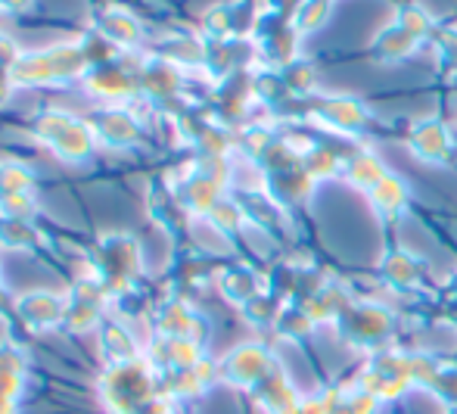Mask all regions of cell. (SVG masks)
I'll list each match as a JSON object with an SVG mask.
<instances>
[{
	"label": "cell",
	"mask_w": 457,
	"mask_h": 414,
	"mask_svg": "<svg viewBox=\"0 0 457 414\" xmlns=\"http://www.w3.org/2000/svg\"><path fill=\"white\" fill-rule=\"evenodd\" d=\"M265 374V352L255 346H243L230 355L228 361V377L240 380V384H253L255 377Z\"/></svg>",
	"instance_id": "7"
},
{
	"label": "cell",
	"mask_w": 457,
	"mask_h": 414,
	"mask_svg": "<svg viewBox=\"0 0 457 414\" xmlns=\"http://www.w3.org/2000/svg\"><path fill=\"white\" fill-rule=\"evenodd\" d=\"M91 128H94V138L106 140V144H112V147L134 144L140 134L137 122H134L128 113H119V109H106L100 119L91 122Z\"/></svg>",
	"instance_id": "4"
},
{
	"label": "cell",
	"mask_w": 457,
	"mask_h": 414,
	"mask_svg": "<svg viewBox=\"0 0 457 414\" xmlns=\"http://www.w3.org/2000/svg\"><path fill=\"white\" fill-rule=\"evenodd\" d=\"M96 321H100V308H96V306H87V302H75V300H69L66 321H62V325H66L69 331H72V334L94 331Z\"/></svg>",
	"instance_id": "8"
},
{
	"label": "cell",
	"mask_w": 457,
	"mask_h": 414,
	"mask_svg": "<svg viewBox=\"0 0 457 414\" xmlns=\"http://www.w3.org/2000/svg\"><path fill=\"white\" fill-rule=\"evenodd\" d=\"M103 31H106L112 44H134L140 38L137 22L128 19V16H121V13H109V16L103 19Z\"/></svg>",
	"instance_id": "9"
},
{
	"label": "cell",
	"mask_w": 457,
	"mask_h": 414,
	"mask_svg": "<svg viewBox=\"0 0 457 414\" xmlns=\"http://www.w3.org/2000/svg\"><path fill=\"white\" fill-rule=\"evenodd\" d=\"M103 352L112 365H128V361L137 359V346H134V336L125 325H106L103 327Z\"/></svg>",
	"instance_id": "6"
},
{
	"label": "cell",
	"mask_w": 457,
	"mask_h": 414,
	"mask_svg": "<svg viewBox=\"0 0 457 414\" xmlns=\"http://www.w3.org/2000/svg\"><path fill=\"white\" fill-rule=\"evenodd\" d=\"M87 88H91V94L103 97V100H121V97L134 94L131 75L119 66H96L91 79H87Z\"/></svg>",
	"instance_id": "5"
},
{
	"label": "cell",
	"mask_w": 457,
	"mask_h": 414,
	"mask_svg": "<svg viewBox=\"0 0 457 414\" xmlns=\"http://www.w3.org/2000/svg\"><path fill=\"white\" fill-rule=\"evenodd\" d=\"M324 16H327V0H312V4L302 10L299 25L302 29H314V25H320V19Z\"/></svg>",
	"instance_id": "11"
},
{
	"label": "cell",
	"mask_w": 457,
	"mask_h": 414,
	"mask_svg": "<svg viewBox=\"0 0 457 414\" xmlns=\"http://www.w3.org/2000/svg\"><path fill=\"white\" fill-rule=\"evenodd\" d=\"M417 150L427 153V156H442L445 153V134L436 125H423L417 134Z\"/></svg>",
	"instance_id": "10"
},
{
	"label": "cell",
	"mask_w": 457,
	"mask_h": 414,
	"mask_svg": "<svg viewBox=\"0 0 457 414\" xmlns=\"http://www.w3.org/2000/svg\"><path fill=\"white\" fill-rule=\"evenodd\" d=\"M37 138L69 163H81L94 150V128L66 113H47L37 122Z\"/></svg>",
	"instance_id": "2"
},
{
	"label": "cell",
	"mask_w": 457,
	"mask_h": 414,
	"mask_svg": "<svg viewBox=\"0 0 457 414\" xmlns=\"http://www.w3.org/2000/svg\"><path fill=\"white\" fill-rule=\"evenodd\" d=\"M66 308H69V302L60 300L56 293H29L19 302L22 318L37 327H54V325H60V321H66Z\"/></svg>",
	"instance_id": "3"
},
{
	"label": "cell",
	"mask_w": 457,
	"mask_h": 414,
	"mask_svg": "<svg viewBox=\"0 0 457 414\" xmlns=\"http://www.w3.org/2000/svg\"><path fill=\"white\" fill-rule=\"evenodd\" d=\"M103 402L109 405L112 414H131L150 399H156V386H153L150 368L140 359L128 361V365H112L109 374L100 384Z\"/></svg>",
	"instance_id": "1"
},
{
	"label": "cell",
	"mask_w": 457,
	"mask_h": 414,
	"mask_svg": "<svg viewBox=\"0 0 457 414\" xmlns=\"http://www.w3.org/2000/svg\"><path fill=\"white\" fill-rule=\"evenodd\" d=\"M131 414H171V409H169V402H165L162 396H156V399H150V402L140 405V409L131 411Z\"/></svg>",
	"instance_id": "12"
}]
</instances>
